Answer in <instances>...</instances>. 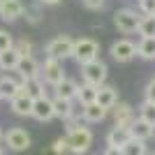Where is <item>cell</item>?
<instances>
[{
  "label": "cell",
  "mask_w": 155,
  "mask_h": 155,
  "mask_svg": "<svg viewBox=\"0 0 155 155\" xmlns=\"http://www.w3.org/2000/svg\"><path fill=\"white\" fill-rule=\"evenodd\" d=\"M148 155H155V153H148Z\"/></svg>",
  "instance_id": "41"
},
{
  "label": "cell",
  "mask_w": 155,
  "mask_h": 155,
  "mask_svg": "<svg viewBox=\"0 0 155 155\" xmlns=\"http://www.w3.org/2000/svg\"><path fill=\"white\" fill-rule=\"evenodd\" d=\"M21 93L28 95L30 100H39V97H44L46 91H44V81H42V77L23 79V81H21Z\"/></svg>",
  "instance_id": "14"
},
{
  "label": "cell",
  "mask_w": 155,
  "mask_h": 155,
  "mask_svg": "<svg viewBox=\"0 0 155 155\" xmlns=\"http://www.w3.org/2000/svg\"><path fill=\"white\" fill-rule=\"evenodd\" d=\"M77 102L81 107H88V104H95L97 102V86L93 84H81L79 86V93H77Z\"/></svg>",
  "instance_id": "22"
},
{
  "label": "cell",
  "mask_w": 155,
  "mask_h": 155,
  "mask_svg": "<svg viewBox=\"0 0 155 155\" xmlns=\"http://www.w3.org/2000/svg\"><path fill=\"white\" fill-rule=\"evenodd\" d=\"M35 2H39V5H49V7H53V5H58V2H63V0H35Z\"/></svg>",
  "instance_id": "36"
},
{
  "label": "cell",
  "mask_w": 155,
  "mask_h": 155,
  "mask_svg": "<svg viewBox=\"0 0 155 155\" xmlns=\"http://www.w3.org/2000/svg\"><path fill=\"white\" fill-rule=\"evenodd\" d=\"M2 137H5V134H2V130H0V141H2Z\"/></svg>",
  "instance_id": "37"
},
{
  "label": "cell",
  "mask_w": 155,
  "mask_h": 155,
  "mask_svg": "<svg viewBox=\"0 0 155 155\" xmlns=\"http://www.w3.org/2000/svg\"><path fill=\"white\" fill-rule=\"evenodd\" d=\"M39 77H42V81L49 86H56L60 84V81H65V70H63V63L60 60H53V58H46L44 63H42V70H39Z\"/></svg>",
  "instance_id": "6"
},
{
  "label": "cell",
  "mask_w": 155,
  "mask_h": 155,
  "mask_svg": "<svg viewBox=\"0 0 155 155\" xmlns=\"http://www.w3.org/2000/svg\"><path fill=\"white\" fill-rule=\"evenodd\" d=\"M139 12L143 16H155V0H139Z\"/></svg>",
  "instance_id": "32"
},
{
  "label": "cell",
  "mask_w": 155,
  "mask_h": 155,
  "mask_svg": "<svg viewBox=\"0 0 155 155\" xmlns=\"http://www.w3.org/2000/svg\"><path fill=\"white\" fill-rule=\"evenodd\" d=\"M81 2H84L86 9H93V12H97V9H102V7H104V2H107V0H81Z\"/></svg>",
  "instance_id": "34"
},
{
  "label": "cell",
  "mask_w": 155,
  "mask_h": 155,
  "mask_svg": "<svg viewBox=\"0 0 155 155\" xmlns=\"http://www.w3.org/2000/svg\"><path fill=\"white\" fill-rule=\"evenodd\" d=\"M32 118L35 120H39V123H49L53 116V97H39V100H35L32 102Z\"/></svg>",
  "instance_id": "10"
},
{
  "label": "cell",
  "mask_w": 155,
  "mask_h": 155,
  "mask_svg": "<svg viewBox=\"0 0 155 155\" xmlns=\"http://www.w3.org/2000/svg\"><path fill=\"white\" fill-rule=\"evenodd\" d=\"M72 58L77 60L79 65H86V63H93V60L100 58V44L91 37H81V39H74V53Z\"/></svg>",
  "instance_id": "3"
},
{
  "label": "cell",
  "mask_w": 155,
  "mask_h": 155,
  "mask_svg": "<svg viewBox=\"0 0 155 155\" xmlns=\"http://www.w3.org/2000/svg\"><path fill=\"white\" fill-rule=\"evenodd\" d=\"M143 97H146V102L155 104V79H150L148 84H146V91H143Z\"/></svg>",
  "instance_id": "33"
},
{
  "label": "cell",
  "mask_w": 155,
  "mask_h": 155,
  "mask_svg": "<svg viewBox=\"0 0 155 155\" xmlns=\"http://www.w3.org/2000/svg\"><path fill=\"white\" fill-rule=\"evenodd\" d=\"M81 116H84L86 123H102L109 116V111L95 102V104H88V107H81Z\"/></svg>",
  "instance_id": "21"
},
{
  "label": "cell",
  "mask_w": 155,
  "mask_h": 155,
  "mask_svg": "<svg viewBox=\"0 0 155 155\" xmlns=\"http://www.w3.org/2000/svg\"><path fill=\"white\" fill-rule=\"evenodd\" d=\"M53 91H56V95H53V97H60V100H72V102H74V100H77V93H79V84L74 81V79L67 77L65 81H60Z\"/></svg>",
  "instance_id": "18"
},
{
  "label": "cell",
  "mask_w": 155,
  "mask_h": 155,
  "mask_svg": "<svg viewBox=\"0 0 155 155\" xmlns=\"http://www.w3.org/2000/svg\"><path fill=\"white\" fill-rule=\"evenodd\" d=\"M42 5L39 2H32V5H26L23 7V19L28 21V23H32V26H37L39 21H42Z\"/></svg>",
  "instance_id": "25"
},
{
  "label": "cell",
  "mask_w": 155,
  "mask_h": 155,
  "mask_svg": "<svg viewBox=\"0 0 155 155\" xmlns=\"http://www.w3.org/2000/svg\"><path fill=\"white\" fill-rule=\"evenodd\" d=\"M16 95H21V79L2 74V79H0V100H9L12 102Z\"/></svg>",
  "instance_id": "12"
},
{
  "label": "cell",
  "mask_w": 155,
  "mask_h": 155,
  "mask_svg": "<svg viewBox=\"0 0 155 155\" xmlns=\"http://www.w3.org/2000/svg\"><path fill=\"white\" fill-rule=\"evenodd\" d=\"M14 49L19 51L21 58L32 56V42H30V39H16V42H14Z\"/></svg>",
  "instance_id": "31"
},
{
  "label": "cell",
  "mask_w": 155,
  "mask_h": 155,
  "mask_svg": "<svg viewBox=\"0 0 155 155\" xmlns=\"http://www.w3.org/2000/svg\"><path fill=\"white\" fill-rule=\"evenodd\" d=\"M153 137H155V127H153Z\"/></svg>",
  "instance_id": "39"
},
{
  "label": "cell",
  "mask_w": 155,
  "mask_h": 155,
  "mask_svg": "<svg viewBox=\"0 0 155 155\" xmlns=\"http://www.w3.org/2000/svg\"><path fill=\"white\" fill-rule=\"evenodd\" d=\"M23 2L21 0H0V19L5 23H12V21L21 19L23 16Z\"/></svg>",
  "instance_id": "11"
},
{
  "label": "cell",
  "mask_w": 155,
  "mask_h": 155,
  "mask_svg": "<svg viewBox=\"0 0 155 155\" xmlns=\"http://www.w3.org/2000/svg\"><path fill=\"white\" fill-rule=\"evenodd\" d=\"M118 102H120V100H118V91L114 88V86L104 84V86L97 88V104H100V107H104L107 111H111Z\"/></svg>",
  "instance_id": "15"
},
{
  "label": "cell",
  "mask_w": 155,
  "mask_h": 155,
  "mask_svg": "<svg viewBox=\"0 0 155 155\" xmlns=\"http://www.w3.org/2000/svg\"><path fill=\"white\" fill-rule=\"evenodd\" d=\"M139 23H141V16H139V12L132 9V7H120V9L114 12V26L123 32V35L137 32L139 30Z\"/></svg>",
  "instance_id": "2"
},
{
  "label": "cell",
  "mask_w": 155,
  "mask_h": 155,
  "mask_svg": "<svg viewBox=\"0 0 155 155\" xmlns=\"http://www.w3.org/2000/svg\"><path fill=\"white\" fill-rule=\"evenodd\" d=\"M93 130L86 127V125H81V127L72 130V132H67V141H70V153L74 155H84L88 153V148L93 146Z\"/></svg>",
  "instance_id": "4"
},
{
  "label": "cell",
  "mask_w": 155,
  "mask_h": 155,
  "mask_svg": "<svg viewBox=\"0 0 155 155\" xmlns=\"http://www.w3.org/2000/svg\"><path fill=\"white\" fill-rule=\"evenodd\" d=\"M130 132H132V139H137V141H148V139H153V125H148L139 116L134 118V123L130 125Z\"/></svg>",
  "instance_id": "19"
},
{
  "label": "cell",
  "mask_w": 155,
  "mask_h": 155,
  "mask_svg": "<svg viewBox=\"0 0 155 155\" xmlns=\"http://www.w3.org/2000/svg\"><path fill=\"white\" fill-rule=\"evenodd\" d=\"M139 35L143 37H155V16H141V23H139Z\"/></svg>",
  "instance_id": "26"
},
{
  "label": "cell",
  "mask_w": 155,
  "mask_h": 155,
  "mask_svg": "<svg viewBox=\"0 0 155 155\" xmlns=\"http://www.w3.org/2000/svg\"><path fill=\"white\" fill-rule=\"evenodd\" d=\"M137 53L143 60H155V37H143L137 44Z\"/></svg>",
  "instance_id": "24"
},
{
  "label": "cell",
  "mask_w": 155,
  "mask_h": 155,
  "mask_svg": "<svg viewBox=\"0 0 155 155\" xmlns=\"http://www.w3.org/2000/svg\"><path fill=\"white\" fill-rule=\"evenodd\" d=\"M102 155H123V150H120V148H111V146H107Z\"/></svg>",
  "instance_id": "35"
},
{
  "label": "cell",
  "mask_w": 155,
  "mask_h": 155,
  "mask_svg": "<svg viewBox=\"0 0 155 155\" xmlns=\"http://www.w3.org/2000/svg\"><path fill=\"white\" fill-rule=\"evenodd\" d=\"M14 35L9 30H5V28H0V53L9 51V49H14Z\"/></svg>",
  "instance_id": "29"
},
{
  "label": "cell",
  "mask_w": 155,
  "mask_h": 155,
  "mask_svg": "<svg viewBox=\"0 0 155 155\" xmlns=\"http://www.w3.org/2000/svg\"><path fill=\"white\" fill-rule=\"evenodd\" d=\"M2 141L7 143V148L9 150H16V153H21V150H28L30 148V134H28L23 127H9L5 132V137H2Z\"/></svg>",
  "instance_id": "7"
},
{
  "label": "cell",
  "mask_w": 155,
  "mask_h": 155,
  "mask_svg": "<svg viewBox=\"0 0 155 155\" xmlns=\"http://www.w3.org/2000/svg\"><path fill=\"white\" fill-rule=\"evenodd\" d=\"M111 58L116 60V63H130V60H134L139 53H137V44L132 42V39H116L114 44H111L109 49Z\"/></svg>",
  "instance_id": "8"
},
{
  "label": "cell",
  "mask_w": 155,
  "mask_h": 155,
  "mask_svg": "<svg viewBox=\"0 0 155 155\" xmlns=\"http://www.w3.org/2000/svg\"><path fill=\"white\" fill-rule=\"evenodd\" d=\"M51 153H53V155H67V153H70V141H67V134H65V137H58V139L53 141Z\"/></svg>",
  "instance_id": "30"
},
{
  "label": "cell",
  "mask_w": 155,
  "mask_h": 155,
  "mask_svg": "<svg viewBox=\"0 0 155 155\" xmlns=\"http://www.w3.org/2000/svg\"><path fill=\"white\" fill-rule=\"evenodd\" d=\"M139 118L155 127V104H150V102H146V100H143L141 107H139Z\"/></svg>",
  "instance_id": "27"
},
{
  "label": "cell",
  "mask_w": 155,
  "mask_h": 155,
  "mask_svg": "<svg viewBox=\"0 0 155 155\" xmlns=\"http://www.w3.org/2000/svg\"><path fill=\"white\" fill-rule=\"evenodd\" d=\"M32 102H35V100H30L28 95L21 93V95H16L12 102H9V109H12V114L26 118V116H32Z\"/></svg>",
  "instance_id": "17"
},
{
  "label": "cell",
  "mask_w": 155,
  "mask_h": 155,
  "mask_svg": "<svg viewBox=\"0 0 155 155\" xmlns=\"http://www.w3.org/2000/svg\"><path fill=\"white\" fill-rule=\"evenodd\" d=\"M109 114L114 116V123H116V125H125V127H130V125L134 123V118H137L134 109H132L130 104H125V102H118Z\"/></svg>",
  "instance_id": "13"
},
{
  "label": "cell",
  "mask_w": 155,
  "mask_h": 155,
  "mask_svg": "<svg viewBox=\"0 0 155 155\" xmlns=\"http://www.w3.org/2000/svg\"><path fill=\"white\" fill-rule=\"evenodd\" d=\"M130 141H132V132H130V127H125V125H114V127L109 130V134H107V146H111V148L123 150Z\"/></svg>",
  "instance_id": "9"
},
{
  "label": "cell",
  "mask_w": 155,
  "mask_h": 155,
  "mask_svg": "<svg viewBox=\"0 0 155 155\" xmlns=\"http://www.w3.org/2000/svg\"><path fill=\"white\" fill-rule=\"evenodd\" d=\"M74 114H77V109H74V102H72V100L53 97V116H56V118H60V120H70Z\"/></svg>",
  "instance_id": "20"
},
{
  "label": "cell",
  "mask_w": 155,
  "mask_h": 155,
  "mask_svg": "<svg viewBox=\"0 0 155 155\" xmlns=\"http://www.w3.org/2000/svg\"><path fill=\"white\" fill-rule=\"evenodd\" d=\"M39 70H42V63L35 60V56H28V58H21L19 67H16V74L19 79H32V77H39Z\"/></svg>",
  "instance_id": "16"
},
{
  "label": "cell",
  "mask_w": 155,
  "mask_h": 155,
  "mask_svg": "<svg viewBox=\"0 0 155 155\" xmlns=\"http://www.w3.org/2000/svg\"><path fill=\"white\" fill-rule=\"evenodd\" d=\"M0 155H5V150H2V148H0Z\"/></svg>",
  "instance_id": "38"
},
{
  "label": "cell",
  "mask_w": 155,
  "mask_h": 155,
  "mask_svg": "<svg viewBox=\"0 0 155 155\" xmlns=\"http://www.w3.org/2000/svg\"><path fill=\"white\" fill-rule=\"evenodd\" d=\"M21 63V56L16 49H9V51L0 53V72H16Z\"/></svg>",
  "instance_id": "23"
},
{
  "label": "cell",
  "mask_w": 155,
  "mask_h": 155,
  "mask_svg": "<svg viewBox=\"0 0 155 155\" xmlns=\"http://www.w3.org/2000/svg\"><path fill=\"white\" fill-rule=\"evenodd\" d=\"M123 155H148L146 141H137V139H132V141L123 148Z\"/></svg>",
  "instance_id": "28"
},
{
  "label": "cell",
  "mask_w": 155,
  "mask_h": 155,
  "mask_svg": "<svg viewBox=\"0 0 155 155\" xmlns=\"http://www.w3.org/2000/svg\"><path fill=\"white\" fill-rule=\"evenodd\" d=\"M81 74H84L86 84H93V86L100 88V86H104V81H107L109 67H107V63H102V60L97 58V60H93V63L81 65Z\"/></svg>",
  "instance_id": "5"
},
{
  "label": "cell",
  "mask_w": 155,
  "mask_h": 155,
  "mask_svg": "<svg viewBox=\"0 0 155 155\" xmlns=\"http://www.w3.org/2000/svg\"><path fill=\"white\" fill-rule=\"evenodd\" d=\"M0 79H2V72H0Z\"/></svg>",
  "instance_id": "40"
},
{
  "label": "cell",
  "mask_w": 155,
  "mask_h": 155,
  "mask_svg": "<svg viewBox=\"0 0 155 155\" xmlns=\"http://www.w3.org/2000/svg\"><path fill=\"white\" fill-rule=\"evenodd\" d=\"M44 53H46V58L60 60V63L65 58H72V53H74V37H70V35H56L53 39L46 42Z\"/></svg>",
  "instance_id": "1"
}]
</instances>
